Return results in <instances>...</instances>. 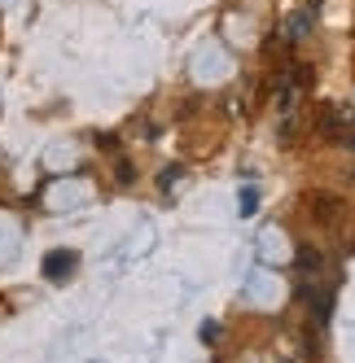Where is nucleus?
Here are the masks:
<instances>
[{"label": "nucleus", "instance_id": "nucleus-1", "mask_svg": "<svg viewBox=\"0 0 355 363\" xmlns=\"http://www.w3.org/2000/svg\"><path fill=\"white\" fill-rule=\"evenodd\" d=\"M307 206H312L316 223H334V219L342 215V201H338V197H329V193H312V197H307Z\"/></svg>", "mask_w": 355, "mask_h": 363}, {"label": "nucleus", "instance_id": "nucleus-2", "mask_svg": "<svg viewBox=\"0 0 355 363\" xmlns=\"http://www.w3.org/2000/svg\"><path fill=\"white\" fill-rule=\"evenodd\" d=\"M70 272H75V254L70 250H53V254L44 258V276L48 280H66Z\"/></svg>", "mask_w": 355, "mask_h": 363}, {"label": "nucleus", "instance_id": "nucleus-3", "mask_svg": "<svg viewBox=\"0 0 355 363\" xmlns=\"http://www.w3.org/2000/svg\"><path fill=\"white\" fill-rule=\"evenodd\" d=\"M298 272L302 276H316L320 272V250L316 245H298Z\"/></svg>", "mask_w": 355, "mask_h": 363}, {"label": "nucleus", "instance_id": "nucleus-4", "mask_svg": "<svg viewBox=\"0 0 355 363\" xmlns=\"http://www.w3.org/2000/svg\"><path fill=\"white\" fill-rule=\"evenodd\" d=\"M114 175H119V179H123V184H128V179H136V171H132V167H128V162H119V167H114Z\"/></svg>", "mask_w": 355, "mask_h": 363}, {"label": "nucleus", "instance_id": "nucleus-5", "mask_svg": "<svg viewBox=\"0 0 355 363\" xmlns=\"http://www.w3.org/2000/svg\"><path fill=\"white\" fill-rule=\"evenodd\" d=\"M351 179H355V171H351Z\"/></svg>", "mask_w": 355, "mask_h": 363}]
</instances>
